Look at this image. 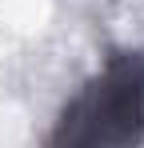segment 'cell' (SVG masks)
<instances>
[{"label":"cell","instance_id":"6da1fadb","mask_svg":"<svg viewBox=\"0 0 144 148\" xmlns=\"http://www.w3.org/2000/svg\"><path fill=\"white\" fill-rule=\"evenodd\" d=\"M144 144V44L116 48L60 108L44 148H140Z\"/></svg>","mask_w":144,"mask_h":148}]
</instances>
